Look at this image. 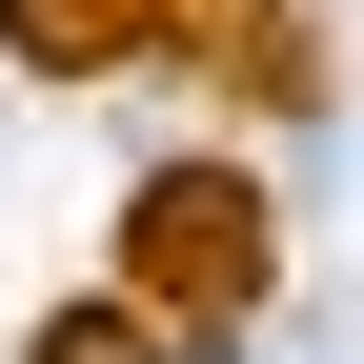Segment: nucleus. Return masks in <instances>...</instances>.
Instances as JSON below:
<instances>
[{
    "label": "nucleus",
    "instance_id": "nucleus-1",
    "mask_svg": "<svg viewBox=\"0 0 364 364\" xmlns=\"http://www.w3.org/2000/svg\"><path fill=\"white\" fill-rule=\"evenodd\" d=\"M263 263H284V223H263L243 162H162L142 203H122V304H142V324H243Z\"/></svg>",
    "mask_w": 364,
    "mask_h": 364
},
{
    "label": "nucleus",
    "instance_id": "nucleus-2",
    "mask_svg": "<svg viewBox=\"0 0 364 364\" xmlns=\"http://www.w3.org/2000/svg\"><path fill=\"white\" fill-rule=\"evenodd\" d=\"M0 41H21L41 81H122L142 41H182V0H0Z\"/></svg>",
    "mask_w": 364,
    "mask_h": 364
},
{
    "label": "nucleus",
    "instance_id": "nucleus-3",
    "mask_svg": "<svg viewBox=\"0 0 364 364\" xmlns=\"http://www.w3.org/2000/svg\"><path fill=\"white\" fill-rule=\"evenodd\" d=\"M41 364H162V324L142 304H81V324H41Z\"/></svg>",
    "mask_w": 364,
    "mask_h": 364
}]
</instances>
